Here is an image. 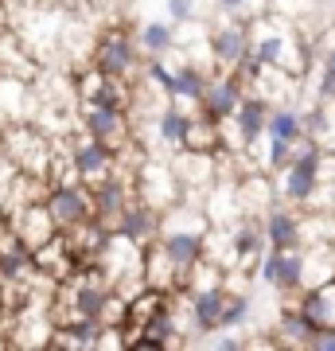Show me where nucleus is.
Masks as SVG:
<instances>
[{
    "label": "nucleus",
    "instance_id": "14",
    "mask_svg": "<svg viewBox=\"0 0 335 351\" xmlns=\"http://www.w3.org/2000/svg\"><path fill=\"white\" fill-rule=\"evenodd\" d=\"M230 117H234V129H238V137H242V145L253 149V145L261 141V133H265L269 101L261 98V94H242V101H238V110L230 113Z\"/></svg>",
    "mask_w": 335,
    "mask_h": 351
},
{
    "label": "nucleus",
    "instance_id": "4",
    "mask_svg": "<svg viewBox=\"0 0 335 351\" xmlns=\"http://www.w3.org/2000/svg\"><path fill=\"white\" fill-rule=\"evenodd\" d=\"M43 207H47L51 223L59 230H75L90 219V188L86 184H55V188L43 195Z\"/></svg>",
    "mask_w": 335,
    "mask_h": 351
},
{
    "label": "nucleus",
    "instance_id": "28",
    "mask_svg": "<svg viewBox=\"0 0 335 351\" xmlns=\"http://www.w3.org/2000/svg\"><path fill=\"white\" fill-rule=\"evenodd\" d=\"M316 94H320L323 101H332V98H335V71H327V66L320 71V82H316Z\"/></svg>",
    "mask_w": 335,
    "mask_h": 351
},
{
    "label": "nucleus",
    "instance_id": "25",
    "mask_svg": "<svg viewBox=\"0 0 335 351\" xmlns=\"http://www.w3.org/2000/svg\"><path fill=\"white\" fill-rule=\"evenodd\" d=\"M300 125H304V137H312V141H320L327 129H332V110L327 106H312L308 113H300Z\"/></svg>",
    "mask_w": 335,
    "mask_h": 351
},
{
    "label": "nucleus",
    "instance_id": "9",
    "mask_svg": "<svg viewBox=\"0 0 335 351\" xmlns=\"http://www.w3.org/2000/svg\"><path fill=\"white\" fill-rule=\"evenodd\" d=\"M156 223H160V211L137 199V203H125L121 215L110 223V230L121 234V239H129V242H137V246H149L156 239Z\"/></svg>",
    "mask_w": 335,
    "mask_h": 351
},
{
    "label": "nucleus",
    "instance_id": "13",
    "mask_svg": "<svg viewBox=\"0 0 335 351\" xmlns=\"http://www.w3.org/2000/svg\"><path fill=\"white\" fill-rule=\"evenodd\" d=\"M168 168H172L175 184H179V191H191L195 184H211V172H214V160L207 149H175V156L168 160Z\"/></svg>",
    "mask_w": 335,
    "mask_h": 351
},
{
    "label": "nucleus",
    "instance_id": "23",
    "mask_svg": "<svg viewBox=\"0 0 335 351\" xmlns=\"http://www.w3.org/2000/svg\"><path fill=\"white\" fill-rule=\"evenodd\" d=\"M207 71H199L195 63H187L175 71V101H191V106H199V98H203V90H207Z\"/></svg>",
    "mask_w": 335,
    "mask_h": 351
},
{
    "label": "nucleus",
    "instance_id": "10",
    "mask_svg": "<svg viewBox=\"0 0 335 351\" xmlns=\"http://www.w3.org/2000/svg\"><path fill=\"white\" fill-rule=\"evenodd\" d=\"M82 125H86V133L94 141H101V145H110L117 152L125 145V137H129V113L106 110V106H86L82 110Z\"/></svg>",
    "mask_w": 335,
    "mask_h": 351
},
{
    "label": "nucleus",
    "instance_id": "24",
    "mask_svg": "<svg viewBox=\"0 0 335 351\" xmlns=\"http://www.w3.org/2000/svg\"><path fill=\"white\" fill-rule=\"evenodd\" d=\"M249 308H253V301H249L246 293H230L226 289V301H223V313H219V328H242L249 320Z\"/></svg>",
    "mask_w": 335,
    "mask_h": 351
},
{
    "label": "nucleus",
    "instance_id": "11",
    "mask_svg": "<svg viewBox=\"0 0 335 351\" xmlns=\"http://www.w3.org/2000/svg\"><path fill=\"white\" fill-rule=\"evenodd\" d=\"M261 230H265L269 250H293V246H300V211L288 203H269Z\"/></svg>",
    "mask_w": 335,
    "mask_h": 351
},
{
    "label": "nucleus",
    "instance_id": "15",
    "mask_svg": "<svg viewBox=\"0 0 335 351\" xmlns=\"http://www.w3.org/2000/svg\"><path fill=\"white\" fill-rule=\"evenodd\" d=\"M246 51H249V32L242 24H226L211 36V55L219 63V71H234L246 59Z\"/></svg>",
    "mask_w": 335,
    "mask_h": 351
},
{
    "label": "nucleus",
    "instance_id": "31",
    "mask_svg": "<svg viewBox=\"0 0 335 351\" xmlns=\"http://www.w3.org/2000/svg\"><path fill=\"white\" fill-rule=\"evenodd\" d=\"M323 66H327V71H335V47H327V55H323Z\"/></svg>",
    "mask_w": 335,
    "mask_h": 351
},
{
    "label": "nucleus",
    "instance_id": "8",
    "mask_svg": "<svg viewBox=\"0 0 335 351\" xmlns=\"http://www.w3.org/2000/svg\"><path fill=\"white\" fill-rule=\"evenodd\" d=\"M113 164H117V152L110 149V145H101V141L86 137L82 145H75V152H71V168H75V180L78 184H98V180H106V176L113 172Z\"/></svg>",
    "mask_w": 335,
    "mask_h": 351
},
{
    "label": "nucleus",
    "instance_id": "18",
    "mask_svg": "<svg viewBox=\"0 0 335 351\" xmlns=\"http://www.w3.org/2000/svg\"><path fill=\"white\" fill-rule=\"evenodd\" d=\"M187 125H191V113H184V106L175 98H168L160 106V117H156V137H160L164 149H184L187 141Z\"/></svg>",
    "mask_w": 335,
    "mask_h": 351
},
{
    "label": "nucleus",
    "instance_id": "3",
    "mask_svg": "<svg viewBox=\"0 0 335 351\" xmlns=\"http://www.w3.org/2000/svg\"><path fill=\"white\" fill-rule=\"evenodd\" d=\"M308 250L293 246V250H265L258 258V277L265 285H273L277 293H300L308 285V265H304Z\"/></svg>",
    "mask_w": 335,
    "mask_h": 351
},
{
    "label": "nucleus",
    "instance_id": "1",
    "mask_svg": "<svg viewBox=\"0 0 335 351\" xmlns=\"http://www.w3.org/2000/svg\"><path fill=\"white\" fill-rule=\"evenodd\" d=\"M211 219L207 211H199L195 203H179L172 199L168 207H160V223H156V250L168 258V262L187 274L191 265L207 254V234H211Z\"/></svg>",
    "mask_w": 335,
    "mask_h": 351
},
{
    "label": "nucleus",
    "instance_id": "2",
    "mask_svg": "<svg viewBox=\"0 0 335 351\" xmlns=\"http://www.w3.org/2000/svg\"><path fill=\"white\" fill-rule=\"evenodd\" d=\"M320 160H323L320 141L300 137L288 149V160L277 168L281 172V199L293 203V207H312V199L320 195Z\"/></svg>",
    "mask_w": 335,
    "mask_h": 351
},
{
    "label": "nucleus",
    "instance_id": "5",
    "mask_svg": "<svg viewBox=\"0 0 335 351\" xmlns=\"http://www.w3.org/2000/svg\"><path fill=\"white\" fill-rule=\"evenodd\" d=\"M242 94H246L242 78H238L234 71H223V75L207 78V90H203V98H199V113L223 125V121H230V113L238 110Z\"/></svg>",
    "mask_w": 335,
    "mask_h": 351
},
{
    "label": "nucleus",
    "instance_id": "16",
    "mask_svg": "<svg viewBox=\"0 0 335 351\" xmlns=\"http://www.w3.org/2000/svg\"><path fill=\"white\" fill-rule=\"evenodd\" d=\"M78 94L86 106H106V110H125V90L121 78H110L101 71H90L82 82H78Z\"/></svg>",
    "mask_w": 335,
    "mask_h": 351
},
{
    "label": "nucleus",
    "instance_id": "30",
    "mask_svg": "<svg viewBox=\"0 0 335 351\" xmlns=\"http://www.w3.org/2000/svg\"><path fill=\"white\" fill-rule=\"evenodd\" d=\"M214 4H219L223 12H242V8H246V0H214Z\"/></svg>",
    "mask_w": 335,
    "mask_h": 351
},
{
    "label": "nucleus",
    "instance_id": "6",
    "mask_svg": "<svg viewBox=\"0 0 335 351\" xmlns=\"http://www.w3.org/2000/svg\"><path fill=\"white\" fill-rule=\"evenodd\" d=\"M133 66H137V39H129L125 32H106L98 39V51H94V71L110 78H125L133 75Z\"/></svg>",
    "mask_w": 335,
    "mask_h": 351
},
{
    "label": "nucleus",
    "instance_id": "26",
    "mask_svg": "<svg viewBox=\"0 0 335 351\" xmlns=\"http://www.w3.org/2000/svg\"><path fill=\"white\" fill-rule=\"evenodd\" d=\"M145 75H149V82L160 90L164 98H172V94H175V71H172V66H164L160 55H152V63H149V71H145Z\"/></svg>",
    "mask_w": 335,
    "mask_h": 351
},
{
    "label": "nucleus",
    "instance_id": "32",
    "mask_svg": "<svg viewBox=\"0 0 335 351\" xmlns=\"http://www.w3.org/2000/svg\"><path fill=\"white\" fill-rule=\"evenodd\" d=\"M4 129H8V117H4V113H0V133H4Z\"/></svg>",
    "mask_w": 335,
    "mask_h": 351
},
{
    "label": "nucleus",
    "instance_id": "17",
    "mask_svg": "<svg viewBox=\"0 0 335 351\" xmlns=\"http://www.w3.org/2000/svg\"><path fill=\"white\" fill-rule=\"evenodd\" d=\"M285 36L277 32L273 24H261L258 20V27H253V36H249V59L253 63H261V66H281L285 63Z\"/></svg>",
    "mask_w": 335,
    "mask_h": 351
},
{
    "label": "nucleus",
    "instance_id": "21",
    "mask_svg": "<svg viewBox=\"0 0 335 351\" xmlns=\"http://www.w3.org/2000/svg\"><path fill=\"white\" fill-rule=\"evenodd\" d=\"M265 250H269L265 246V230L258 223H242L230 234V258H238V262H258Z\"/></svg>",
    "mask_w": 335,
    "mask_h": 351
},
{
    "label": "nucleus",
    "instance_id": "29",
    "mask_svg": "<svg viewBox=\"0 0 335 351\" xmlns=\"http://www.w3.org/2000/svg\"><path fill=\"white\" fill-rule=\"evenodd\" d=\"M214 348L219 351H238V348H246V343H242V339L234 336V328H230V336H219L214 339Z\"/></svg>",
    "mask_w": 335,
    "mask_h": 351
},
{
    "label": "nucleus",
    "instance_id": "20",
    "mask_svg": "<svg viewBox=\"0 0 335 351\" xmlns=\"http://www.w3.org/2000/svg\"><path fill=\"white\" fill-rule=\"evenodd\" d=\"M316 332H323V324L308 320L300 308H288V313H281V320H277V343H304V348H308Z\"/></svg>",
    "mask_w": 335,
    "mask_h": 351
},
{
    "label": "nucleus",
    "instance_id": "27",
    "mask_svg": "<svg viewBox=\"0 0 335 351\" xmlns=\"http://www.w3.org/2000/svg\"><path fill=\"white\" fill-rule=\"evenodd\" d=\"M195 16V0H168V24H187Z\"/></svg>",
    "mask_w": 335,
    "mask_h": 351
},
{
    "label": "nucleus",
    "instance_id": "22",
    "mask_svg": "<svg viewBox=\"0 0 335 351\" xmlns=\"http://www.w3.org/2000/svg\"><path fill=\"white\" fill-rule=\"evenodd\" d=\"M175 47V27L164 24V20H149V24L140 27L137 36V51H145V55H164V51Z\"/></svg>",
    "mask_w": 335,
    "mask_h": 351
},
{
    "label": "nucleus",
    "instance_id": "19",
    "mask_svg": "<svg viewBox=\"0 0 335 351\" xmlns=\"http://www.w3.org/2000/svg\"><path fill=\"white\" fill-rule=\"evenodd\" d=\"M265 141H277V145H297L300 137H304V125H300V110H293V106H269V117H265V133H261Z\"/></svg>",
    "mask_w": 335,
    "mask_h": 351
},
{
    "label": "nucleus",
    "instance_id": "7",
    "mask_svg": "<svg viewBox=\"0 0 335 351\" xmlns=\"http://www.w3.org/2000/svg\"><path fill=\"white\" fill-rule=\"evenodd\" d=\"M223 301H226V289L223 281L219 285H195L187 293V313H191V332L195 336H211L219 332V313H223Z\"/></svg>",
    "mask_w": 335,
    "mask_h": 351
},
{
    "label": "nucleus",
    "instance_id": "12",
    "mask_svg": "<svg viewBox=\"0 0 335 351\" xmlns=\"http://www.w3.org/2000/svg\"><path fill=\"white\" fill-rule=\"evenodd\" d=\"M137 199L149 203V207H168L172 199H179V184H175L172 168H160V164H145L137 172Z\"/></svg>",
    "mask_w": 335,
    "mask_h": 351
}]
</instances>
